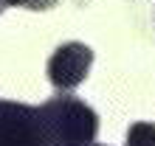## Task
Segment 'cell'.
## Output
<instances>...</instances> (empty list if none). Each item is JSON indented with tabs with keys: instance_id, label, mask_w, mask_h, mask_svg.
Masks as SVG:
<instances>
[{
	"instance_id": "1",
	"label": "cell",
	"mask_w": 155,
	"mask_h": 146,
	"mask_svg": "<svg viewBox=\"0 0 155 146\" xmlns=\"http://www.w3.org/2000/svg\"><path fill=\"white\" fill-rule=\"evenodd\" d=\"M48 146H90L99 132L93 107L74 96H57L40 107Z\"/></svg>"
},
{
	"instance_id": "2",
	"label": "cell",
	"mask_w": 155,
	"mask_h": 146,
	"mask_svg": "<svg viewBox=\"0 0 155 146\" xmlns=\"http://www.w3.org/2000/svg\"><path fill=\"white\" fill-rule=\"evenodd\" d=\"M0 146H48L40 107L0 101Z\"/></svg>"
},
{
	"instance_id": "3",
	"label": "cell",
	"mask_w": 155,
	"mask_h": 146,
	"mask_svg": "<svg viewBox=\"0 0 155 146\" xmlns=\"http://www.w3.org/2000/svg\"><path fill=\"white\" fill-rule=\"evenodd\" d=\"M90 65H93V51L85 42H65L48 59V79L57 90L68 93L87 79Z\"/></svg>"
},
{
	"instance_id": "4",
	"label": "cell",
	"mask_w": 155,
	"mask_h": 146,
	"mask_svg": "<svg viewBox=\"0 0 155 146\" xmlns=\"http://www.w3.org/2000/svg\"><path fill=\"white\" fill-rule=\"evenodd\" d=\"M127 146H155V124L135 121L127 129Z\"/></svg>"
},
{
	"instance_id": "5",
	"label": "cell",
	"mask_w": 155,
	"mask_h": 146,
	"mask_svg": "<svg viewBox=\"0 0 155 146\" xmlns=\"http://www.w3.org/2000/svg\"><path fill=\"white\" fill-rule=\"evenodd\" d=\"M6 6H23L31 11H45V8L57 6V0H6Z\"/></svg>"
},
{
	"instance_id": "6",
	"label": "cell",
	"mask_w": 155,
	"mask_h": 146,
	"mask_svg": "<svg viewBox=\"0 0 155 146\" xmlns=\"http://www.w3.org/2000/svg\"><path fill=\"white\" fill-rule=\"evenodd\" d=\"M3 8H6V0H0V14H3Z\"/></svg>"
},
{
	"instance_id": "7",
	"label": "cell",
	"mask_w": 155,
	"mask_h": 146,
	"mask_svg": "<svg viewBox=\"0 0 155 146\" xmlns=\"http://www.w3.org/2000/svg\"><path fill=\"white\" fill-rule=\"evenodd\" d=\"M90 146H99V143H90Z\"/></svg>"
}]
</instances>
